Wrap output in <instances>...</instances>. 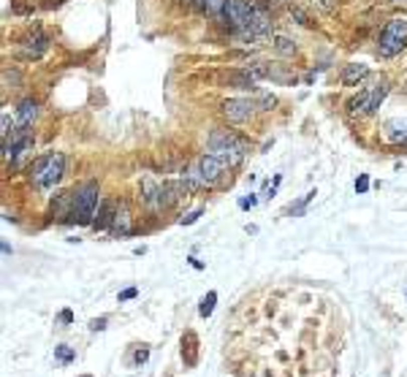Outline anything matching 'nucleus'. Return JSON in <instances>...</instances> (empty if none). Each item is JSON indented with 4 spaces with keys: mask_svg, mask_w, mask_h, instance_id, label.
Here are the masks:
<instances>
[{
    "mask_svg": "<svg viewBox=\"0 0 407 377\" xmlns=\"http://www.w3.org/2000/svg\"><path fill=\"white\" fill-rule=\"evenodd\" d=\"M225 171H228V166H225L220 158H215V155L206 152V155L196 158L188 168H185L182 179L188 182L190 190H201V187H212Z\"/></svg>",
    "mask_w": 407,
    "mask_h": 377,
    "instance_id": "obj_1",
    "label": "nucleus"
},
{
    "mask_svg": "<svg viewBox=\"0 0 407 377\" xmlns=\"http://www.w3.org/2000/svg\"><path fill=\"white\" fill-rule=\"evenodd\" d=\"M206 152L215 155V158H220L228 168L239 166L244 158H247L250 147L244 144L242 139H236L231 131H215L209 136V141H206Z\"/></svg>",
    "mask_w": 407,
    "mask_h": 377,
    "instance_id": "obj_2",
    "label": "nucleus"
},
{
    "mask_svg": "<svg viewBox=\"0 0 407 377\" xmlns=\"http://www.w3.org/2000/svg\"><path fill=\"white\" fill-rule=\"evenodd\" d=\"M98 182H84L76 190L71 193V217L82 225H92L95 220V209H98Z\"/></svg>",
    "mask_w": 407,
    "mask_h": 377,
    "instance_id": "obj_3",
    "label": "nucleus"
},
{
    "mask_svg": "<svg viewBox=\"0 0 407 377\" xmlns=\"http://www.w3.org/2000/svg\"><path fill=\"white\" fill-rule=\"evenodd\" d=\"M63 168H65V158L60 152H49L44 158H38L30 168V179L36 182L38 187H55L60 177H63Z\"/></svg>",
    "mask_w": 407,
    "mask_h": 377,
    "instance_id": "obj_4",
    "label": "nucleus"
},
{
    "mask_svg": "<svg viewBox=\"0 0 407 377\" xmlns=\"http://www.w3.org/2000/svg\"><path fill=\"white\" fill-rule=\"evenodd\" d=\"M385 95H388V82H385V79H380L375 87H366L364 92H358V95L350 100L348 111L353 114V117H366V114H375L380 109V103L385 100Z\"/></svg>",
    "mask_w": 407,
    "mask_h": 377,
    "instance_id": "obj_5",
    "label": "nucleus"
},
{
    "mask_svg": "<svg viewBox=\"0 0 407 377\" xmlns=\"http://www.w3.org/2000/svg\"><path fill=\"white\" fill-rule=\"evenodd\" d=\"M407 44V22L396 19V22H388L380 36V44H377V55L380 57H396L399 52L404 49Z\"/></svg>",
    "mask_w": 407,
    "mask_h": 377,
    "instance_id": "obj_6",
    "label": "nucleus"
},
{
    "mask_svg": "<svg viewBox=\"0 0 407 377\" xmlns=\"http://www.w3.org/2000/svg\"><path fill=\"white\" fill-rule=\"evenodd\" d=\"M272 28H275V22H272L266 6H258V11L250 17V22L244 25L242 30H236V36L242 38V41H247V44H255V41L269 38L272 36Z\"/></svg>",
    "mask_w": 407,
    "mask_h": 377,
    "instance_id": "obj_7",
    "label": "nucleus"
},
{
    "mask_svg": "<svg viewBox=\"0 0 407 377\" xmlns=\"http://www.w3.org/2000/svg\"><path fill=\"white\" fill-rule=\"evenodd\" d=\"M258 6H261L258 0H228L225 9H223V17H225V22L231 25V30L236 33L250 22V17L258 11Z\"/></svg>",
    "mask_w": 407,
    "mask_h": 377,
    "instance_id": "obj_8",
    "label": "nucleus"
},
{
    "mask_svg": "<svg viewBox=\"0 0 407 377\" xmlns=\"http://www.w3.org/2000/svg\"><path fill=\"white\" fill-rule=\"evenodd\" d=\"M258 103L250 98H228L223 100V117L228 122H247V119L255 114Z\"/></svg>",
    "mask_w": 407,
    "mask_h": 377,
    "instance_id": "obj_9",
    "label": "nucleus"
},
{
    "mask_svg": "<svg viewBox=\"0 0 407 377\" xmlns=\"http://www.w3.org/2000/svg\"><path fill=\"white\" fill-rule=\"evenodd\" d=\"M46 49H49V38H46L41 30H36V33H33V36L28 38V41H25V46H22V57H25V60H38Z\"/></svg>",
    "mask_w": 407,
    "mask_h": 377,
    "instance_id": "obj_10",
    "label": "nucleus"
},
{
    "mask_svg": "<svg viewBox=\"0 0 407 377\" xmlns=\"http://www.w3.org/2000/svg\"><path fill=\"white\" fill-rule=\"evenodd\" d=\"M114 214H117V204L109 198H103L101 204H98V212H95V220H92V228L95 231H106V228H111L114 223Z\"/></svg>",
    "mask_w": 407,
    "mask_h": 377,
    "instance_id": "obj_11",
    "label": "nucleus"
},
{
    "mask_svg": "<svg viewBox=\"0 0 407 377\" xmlns=\"http://www.w3.org/2000/svg\"><path fill=\"white\" fill-rule=\"evenodd\" d=\"M142 201L152 212H160V182H155L152 177H147L142 182Z\"/></svg>",
    "mask_w": 407,
    "mask_h": 377,
    "instance_id": "obj_12",
    "label": "nucleus"
},
{
    "mask_svg": "<svg viewBox=\"0 0 407 377\" xmlns=\"http://www.w3.org/2000/svg\"><path fill=\"white\" fill-rule=\"evenodd\" d=\"M114 236H125V233H130V212H128V206L125 204H119V209L114 214V223H111L109 228Z\"/></svg>",
    "mask_w": 407,
    "mask_h": 377,
    "instance_id": "obj_13",
    "label": "nucleus"
},
{
    "mask_svg": "<svg viewBox=\"0 0 407 377\" xmlns=\"http://www.w3.org/2000/svg\"><path fill=\"white\" fill-rule=\"evenodd\" d=\"M38 117V103L36 100H25L17 111V128H30Z\"/></svg>",
    "mask_w": 407,
    "mask_h": 377,
    "instance_id": "obj_14",
    "label": "nucleus"
},
{
    "mask_svg": "<svg viewBox=\"0 0 407 377\" xmlns=\"http://www.w3.org/2000/svg\"><path fill=\"white\" fill-rule=\"evenodd\" d=\"M369 73V68H366L364 63H350V65H345L342 68V84H348V87H353V84H358L361 79Z\"/></svg>",
    "mask_w": 407,
    "mask_h": 377,
    "instance_id": "obj_15",
    "label": "nucleus"
},
{
    "mask_svg": "<svg viewBox=\"0 0 407 377\" xmlns=\"http://www.w3.org/2000/svg\"><path fill=\"white\" fill-rule=\"evenodd\" d=\"M182 358L188 366H193V363L198 361V339L196 334H185L182 336Z\"/></svg>",
    "mask_w": 407,
    "mask_h": 377,
    "instance_id": "obj_16",
    "label": "nucleus"
},
{
    "mask_svg": "<svg viewBox=\"0 0 407 377\" xmlns=\"http://www.w3.org/2000/svg\"><path fill=\"white\" fill-rule=\"evenodd\" d=\"M225 3L228 0H196V6L204 11V14H223V9H225Z\"/></svg>",
    "mask_w": 407,
    "mask_h": 377,
    "instance_id": "obj_17",
    "label": "nucleus"
},
{
    "mask_svg": "<svg viewBox=\"0 0 407 377\" xmlns=\"http://www.w3.org/2000/svg\"><path fill=\"white\" fill-rule=\"evenodd\" d=\"M55 361L63 363V366H68V363L76 361V350L68 347V345H57V347H55Z\"/></svg>",
    "mask_w": 407,
    "mask_h": 377,
    "instance_id": "obj_18",
    "label": "nucleus"
},
{
    "mask_svg": "<svg viewBox=\"0 0 407 377\" xmlns=\"http://www.w3.org/2000/svg\"><path fill=\"white\" fill-rule=\"evenodd\" d=\"M215 304H217V293L215 291H209L201 299V307H198V315H201V318H209L212 312H215Z\"/></svg>",
    "mask_w": 407,
    "mask_h": 377,
    "instance_id": "obj_19",
    "label": "nucleus"
},
{
    "mask_svg": "<svg viewBox=\"0 0 407 377\" xmlns=\"http://www.w3.org/2000/svg\"><path fill=\"white\" fill-rule=\"evenodd\" d=\"M275 49H277L283 57H293V55H296V44H293L291 38H283V36L275 38Z\"/></svg>",
    "mask_w": 407,
    "mask_h": 377,
    "instance_id": "obj_20",
    "label": "nucleus"
},
{
    "mask_svg": "<svg viewBox=\"0 0 407 377\" xmlns=\"http://www.w3.org/2000/svg\"><path fill=\"white\" fill-rule=\"evenodd\" d=\"M315 196H318V193H315V190H310V193H307V196H304L302 201H299V204H291V209H288V212L293 214V217H302V214H304V209H307V204H310V201L315 198Z\"/></svg>",
    "mask_w": 407,
    "mask_h": 377,
    "instance_id": "obj_21",
    "label": "nucleus"
},
{
    "mask_svg": "<svg viewBox=\"0 0 407 377\" xmlns=\"http://www.w3.org/2000/svg\"><path fill=\"white\" fill-rule=\"evenodd\" d=\"M201 214H204V209H201V206H198V209L188 212V214H185V217H179V225H193V223H196L198 217H201Z\"/></svg>",
    "mask_w": 407,
    "mask_h": 377,
    "instance_id": "obj_22",
    "label": "nucleus"
},
{
    "mask_svg": "<svg viewBox=\"0 0 407 377\" xmlns=\"http://www.w3.org/2000/svg\"><path fill=\"white\" fill-rule=\"evenodd\" d=\"M366 190H369V177H366V174H361V177L356 179V193H358V196H364Z\"/></svg>",
    "mask_w": 407,
    "mask_h": 377,
    "instance_id": "obj_23",
    "label": "nucleus"
},
{
    "mask_svg": "<svg viewBox=\"0 0 407 377\" xmlns=\"http://www.w3.org/2000/svg\"><path fill=\"white\" fill-rule=\"evenodd\" d=\"M139 296V288H125L122 293H119V301H130V299H136Z\"/></svg>",
    "mask_w": 407,
    "mask_h": 377,
    "instance_id": "obj_24",
    "label": "nucleus"
},
{
    "mask_svg": "<svg viewBox=\"0 0 407 377\" xmlns=\"http://www.w3.org/2000/svg\"><path fill=\"white\" fill-rule=\"evenodd\" d=\"M255 204H258V198L252 196V193H250L247 198H239V206H242V209H252V206H255Z\"/></svg>",
    "mask_w": 407,
    "mask_h": 377,
    "instance_id": "obj_25",
    "label": "nucleus"
},
{
    "mask_svg": "<svg viewBox=\"0 0 407 377\" xmlns=\"http://www.w3.org/2000/svg\"><path fill=\"white\" fill-rule=\"evenodd\" d=\"M275 103H277V100H275V95H263L261 100H258V109H272Z\"/></svg>",
    "mask_w": 407,
    "mask_h": 377,
    "instance_id": "obj_26",
    "label": "nucleus"
},
{
    "mask_svg": "<svg viewBox=\"0 0 407 377\" xmlns=\"http://www.w3.org/2000/svg\"><path fill=\"white\" fill-rule=\"evenodd\" d=\"M106 328V318H95V320H90V331H103Z\"/></svg>",
    "mask_w": 407,
    "mask_h": 377,
    "instance_id": "obj_27",
    "label": "nucleus"
},
{
    "mask_svg": "<svg viewBox=\"0 0 407 377\" xmlns=\"http://www.w3.org/2000/svg\"><path fill=\"white\" fill-rule=\"evenodd\" d=\"M147 358H150V350L142 347V350H136V358H133V361H136V363H144Z\"/></svg>",
    "mask_w": 407,
    "mask_h": 377,
    "instance_id": "obj_28",
    "label": "nucleus"
},
{
    "mask_svg": "<svg viewBox=\"0 0 407 377\" xmlns=\"http://www.w3.org/2000/svg\"><path fill=\"white\" fill-rule=\"evenodd\" d=\"M60 320H63V323H71V320H73V312H71V309H63V312H60Z\"/></svg>",
    "mask_w": 407,
    "mask_h": 377,
    "instance_id": "obj_29",
    "label": "nucleus"
},
{
    "mask_svg": "<svg viewBox=\"0 0 407 377\" xmlns=\"http://www.w3.org/2000/svg\"><path fill=\"white\" fill-rule=\"evenodd\" d=\"M291 14L296 17V19H299V22H302V25H307V17H304V11H299V9H291Z\"/></svg>",
    "mask_w": 407,
    "mask_h": 377,
    "instance_id": "obj_30",
    "label": "nucleus"
},
{
    "mask_svg": "<svg viewBox=\"0 0 407 377\" xmlns=\"http://www.w3.org/2000/svg\"><path fill=\"white\" fill-rule=\"evenodd\" d=\"M190 266L193 269H204V264H201V261H196V258H190Z\"/></svg>",
    "mask_w": 407,
    "mask_h": 377,
    "instance_id": "obj_31",
    "label": "nucleus"
},
{
    "mask_svg": "<svg viewBox=\"0 0 407 377\" xmlns=\"http://www.w3.org/2000/svg\"><path fill=\"white\" fill-rule=\"evenodd\" d=\"M393 3H402V0H393Z\"/></svg>",
    "mask_w": 407,
    "mask_h": 377,
    "instance_id": "obj_32",
    "label": "nucleus"
},
{
    "mask_svg": "<svg viewBox=\"0 0 407 377\" xmlns=\"http://www.w3.org/2000/svg\"><path fill=\"white\" fill-rule=\"evenodd\" d=\"M84 377H90V374H84Z\"/></svg>",
    "mask_w": 407,
    "mask_h": 377,
    "instance_id": "obj_33",
    "label": "nucleus"
}]
</instances>
